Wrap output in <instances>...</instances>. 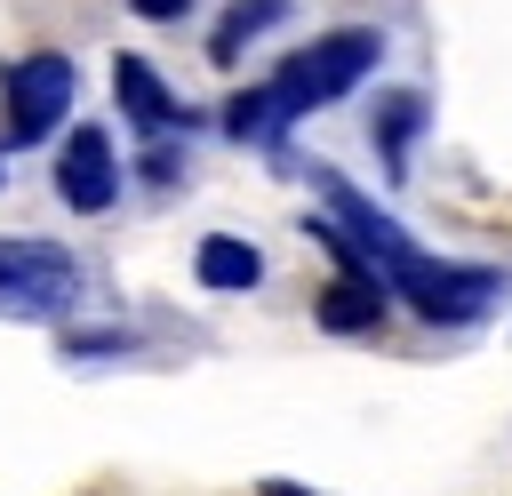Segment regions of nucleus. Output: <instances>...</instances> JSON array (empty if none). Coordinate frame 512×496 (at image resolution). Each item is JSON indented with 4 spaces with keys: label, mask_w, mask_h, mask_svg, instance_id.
I'll list each match as a JSON object with an SVG mask.
<instances>
[{
    "label": "nucleus",
    "mask_w": 512,
    "mask_h": 496,
    "mask_svg": "<svg viewBox=\"0 0 512 496\" xmlns=\"http://www.w3.org/2000/svg\"><path fill=\"white\" fill-rule=\"evenodd\" d=\"M312 184H320V200L336 208V224L360 240L352 256L368 264V272H384L408 304H416V320H432V328H464V320H480L488 304H496V288H504V272H488V264H440V256H424L368 192H352L336 168H312Z\"/></svg>",
    "instance_id": "f257e3e1"
},
{
    "label": "nucleus",
    "mask_w": 512,
    "mask_h": 496,
    "mask_svg": "<svg viewBox=\"0 0 512 496\" xmlns=\"http://www.w3.org/2000/svg\"><path fill=\"white\" fill-rule=\"evenodd\" d=\"M376 56H384V40L368 32V24H344V32H320L312 48H296L264 88H272V104L296 120V112H312V104H336V96H352L368 72H376Z\"/></svg>",
    "instance_id": "f03ea898"
},
{
    "label": "nucleus",
    "mask_w": 512,
    "mask_h": 496,
    "mask_svg": "<svg viewBox=\"0 0 512 496\" xmlns=\"http://www.w3.org/2000/svg\"><path fill=\"white\" fill-rule=\"evenodd\" d=\"M80 296H88V280H80L72 248L32 240V232L0 240V320H64Z\"/></svg>",
    "instance_id": "7ed1b4c3"
},
{
    "label": "nucleus",
    "mask_w": 512,
    "mask_h": 496,
    "mask_svg": "<svg viewBox=\"0 0 512 496\" xmlns=\"http://www.w3.org/2000/svg\"><path fill=\"white\" fill-rule=\"evenodd\" d=\"M0 104H8V144H48V136H56V120L72 112V64H64L56 48H48V56L8 64Z\"/></svg>",
    "instance_id": "20e7f679"
},
{
    "label": "nucleus",
    "mask_w": 512,
    "mask_h": 496,
    "mask_svg": "<svg viewBox=\"0 0 512 496\" xmlns=\"http://www.w3.org/2000/svg\"><path fill=\"white\" fill-rule=\"evenodd\" d=\"M56 192H64V208H80V216H104V208L120 200V152H112L104 128H72V136L56 144Z\"/></svg>",
    "instance_id": "39448f33"
},
{
    "label": "nucleus",
    "mask_w": 512,
    "mask_h": 496,
    "mask_svg": "<svg viewBox=\"0 0 512 496\" xmlns=\"http://www.w3.org/2000/svg\"><path fill=\"white\" fill-rule=\"evenodd\" d=\"M112 96H120V112H128L136 128H152V136H160V128H184V120H192V112H184V104H176V96L160 88V72H152L144 56H112Z\"/></svg>",
    "instance_id": "423d86ee"
},
{
    "label": "nucleus",
    "mask_w": 512,
    "mask_h": 496,
    "mask_svg": "<svg viewBox=\"0 0 512 496\" xmlns=\"http://www.w3.org/2000/svg\"><path fill=\"white\" fill-rule=\"evenodd\" d=\"M320 328H336V336H376V328H384V280H376V272H344V280L320 296Z\"/></svg>",
    "instance_id": "0eeeda50"
},
{
    "label": "nucleus",
    "mask_w": 512,
    "mask_h": 496,
    "mask_svg": "<svg viewBox=\"0 0 512 496\" xmlns=\"http://www.w3.org/2000/svg\"><path fill=\"white\" fill-rule=\"evenodd\" d=\"M192 272H200V288L240 296V288H256V280H264V256H256L248 240H232V232H208V240L192 248Z\"/></svg>",
    "instance_id": "6e6552de"
},
{
    "label": "nucleus",
    "mask_w": 512,
    "mask_h": 496,
    "mask_svg": "<svg viewBox=\"0 0 512 496\" xmlns=\"http://www.w3.org/2000/svg\"><path fill=\"white\" fill-rule=\"evenodd\" d=\"M224 128H232L240 144H264V152H272V144L288 136V112L272 104V88H240V96L224 104Z\"/></svg>",
    "instance_id": "1a4fd4ad"
},
{
    "label": "nucleus",
    "mask_w": 512,
    "mask_h": 496,
    "mask_svg": "<svg viewBox=\"0 0 512 496\" xmlns=\"http://www.w3.org/2000/svg\"><path fill=\"white\" fill-rule=\"evenodd\" d=\"M424 128V96H384L376 104V144H384V176H408V144Z\"/></svg>",
    "instance_id": "9d476101"
},
{
    "label": "nucleus",
    "mask_w": 512,
    "mask_h": 496,
    "mask_svg": "<svg viewBox=\"0 0 512 496\" xmlns=\"http://www.w3.org/2000/svg\"><path fill=\"white\" fill-rule=\"evenodd\" d=\"M280 16H288V0H232V8H224V24H216V40H208V56H216V64H232V56H240L256 32H272Z\"/></svg>",
    "instance_id": "9b49d317"
},
{
    "label": "nucleus",
    "mask_w": 512,
    "mask_h": 496,
    "mask_svg": "<svg viewBox=\"0 0 512 496\" xmlns=\"http://www.w3.org/2000/svg\"><path fill=\"white\" fill-rule=\"evenodd\" d=\"M128 8H136L144 24H176V16H184V0H128Z\"/></svg>",
    "instance_id": "f8f14e48"
},
{
    "label": "nucleus",
    "mask_w": 512,
    "mask_h": 496,
    "mask_svg": "<svg viewBox=\"0 0 512 496\" xmlns=\"http://www.w3.org/2000/svg\"><path fill=\"white\" fill-rule=\"evenodd\" d=\"M264 496H304V488L296 480H264Z\"/></svg>",
    "instance_id": "ddd939ff"
}]
</instances>
